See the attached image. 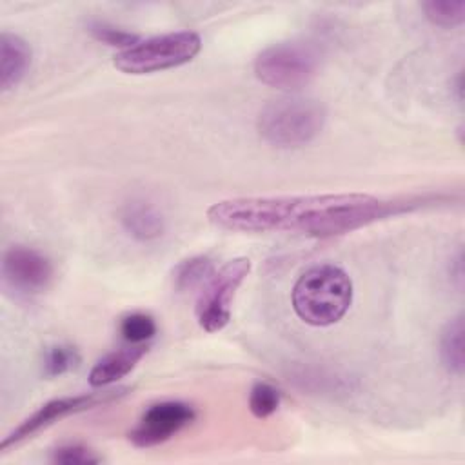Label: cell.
<instances>
[{
    "label": "cell",
    "instance_id": "21",
    "mask_svg": "<svg viewBox=\"0 0 465 465\" xmlns=\"http://www.w3.org/2000/svg\"><path fill=\"white\" fill-rule=\"evenodd\" d=\"M452 265H454V269L450 267V276L456 280V287L461 289V283H463V256H461V251H458V256L452 262Z\"/></svg>",
    "mask_w": 465,
    "mask_h": 465
},
{
    "label": "cell",
    "instance_id": "15",
    "mask_svg": "<svg viewBox=\"0 0 465 465\" xmlns=\"http://www.w3.org/2000/svg\"><path fill=\"white\" fill-rule=\"evenodd\" d=\"M425 18L438 27H456L465 20V0H429L421 4Z\"/></svg>",
    "mask_w": 465,
    "mask_h": 465
},
{
    "label": "cell",
    "instance_id": "19",
    "mask_svg": "<svg viewBox=\"0 0 465 465\" xmlns=\"http://www.w3.org/2000/svg\"><path fill=\"white\" fill-rule=\"evenodd\" d=\"M87 31L93 35L94 40H98L105 45H111V47H118L120 51L134 45L140 40L138 35H134L131 31H125V29H120V27H114L107 22H100V20L89 22Z\"/></svg>",
    "mask_w": 465,
    "mask_h": 465
},
{
    "label": "cell",
    "instance_id": "14",
    "mask_svg": "<svg viewBox=\"0 0 465 465\" xmlns=\"http://www.w3.org/2000/svg\"><path fill=\"white\" fill-rule=\"evenodd\" d=\"M214 263L209 256H191L187 260H182L174 271H173V282L176 291L185 292L198 287H203V283L213 276Z\"/></svg>",
    "mask_w": 465,
    "mask_h": 465
},
{
    "label": "cell",
    "instance_id": "8",
    "mask_svg": "<svg viewBox=\"0 0 465 465\" xmlns=\"http://www.w3.org/2000/svg\"><path fill=\"white\" fill-rule=\"evenodd\" d=\"M196 418L193 405L180 400H163L149 405L136 427L129 432L134 447L149 449L165 443L174 434L183 430Z\"/></svg>",
    "mask_w": 465,
    "mask_h": 465
},
{
    "label": "cell",
    "instance_id": "6",
    "mask_svg": "<svg viewBox=\"0 0 465 465\" xmlns=\"http://www.w3.org/2000/svg\"><path fill=\"white\" fill-rule=\"evenodd\" d=\"M249 272L251 260L238 256L225 262L203 283L196 300V320L203 331L218 332L229 323L232 300Z\"/></svg>",
    "mask_w": 465,
    "mask_h": 465
},
{
    "label": "cell",
    "instance_id": "9",
    "mask_svg": "<svg viewBox=\"0 0 465 465\" xmlns=\"http://www.w3.org/2000/svg\"><path fill=\"white\" fill-rule=\"evenodd\" d=\"M51 278V260L35 247L11 245L2 256L4 285L20 296L42 292L49 285Z\"/></svg>",
    "mask_w": 465,
    "mask_h": 465
},
{
    "label": "cell",
    "instance_id": "2",
    "mask_svg": "<svg viewBox=\"0 0 465 465\" xmlns=\"http://www.w3.org/2000/svg\"><path fill=\"white\" fill-rule=\"evenodd\" d=\"M291 302L296 316L312 327L338 323L352 303V282L334 263H318L303 271L292 285Z\"/></svg>",
    "mask_w": 465,
    "mask_h": 465
},
{
    "label": "cell",
    "instance_id": "4",
    "mask_svg": "<svg viewBox=\"0 0 465 465\" xmlns=\"http://www.w3.org/2000/svg\"><path fill=\"white\" fill-rule=\"evenodd\" d=\"M202 49V36L194 31H174L138 40L114 54V67L125 74H147L180 67Z\"/></svg>",
    "mask_w": 465,
    "mask_h": 465
},
{
    "label": "cell",
    "instance_id": "17",
    "mask_svg": "<svg viewBox=\"0 0 465 465\" xmlns=\"http://www.w3.org/2000/svg\"><path fill=\"white\" fill-rule=\"evenodd\" d=\"M80 363L78 351L71 345H53L44 354V374L47 378H58L73 371Z\"/></svg>",
    "mask_w": 465,
    "mask_h": 465
},
{
    "label": "cell",
    "instance_id": "20",
    "mask_svg": "<svg viewBox=\"0 0 465 465\" xmlns=\"http://www.w3.org/2000/svg\"><path fill=\"white\" fill-rule=\"evenodd\" d=\"M51 461L58 465H94L102 461V456L82 443H64L53 449Z\"/></svg>",
    "mask_w": 465,
    "mask_h": 465
},
{
    "label": "cell",
    "instance_id": "3",
    "mask_svg": "<svg viewBox=\"0 0 465 465\" xmlns=\"http://www.w3.org/2000/svg\"><path fill=\"white\" fill-rule=\"evenodd\" d=\"M325 107L305 96L269 102L258 114V133L272 147L294 149L311 143L325 125Z\"/></svg>",
    "mask_w": 465,
    "mask_h": 465
},
{
    "label": "cell",
    "instance_id": "13",
    "mask_svg": "<svg viewBox=\"0 0 465 465\" xmlns=\"http://www.w3.org/2000/svg\"><path fill=\"white\" fill-rule=\"evenodd\" d=\"M440 360L447 372L463 374V314L450 318L440 332Z\"/></svg>",
    "mask_w": 465,
    "mask_h": 465
},
{
    "label": "cell",
    "instance_id": "10",
    "mask_svg": "<svg viewBox=\"0 0 465 465\" xmlns=\"http://www.w3.org/2000/svg\"><path fill=\"white\" fill-rule=\"evenodd\" d=\"M147 351H149L147 343H140V345L127 343L125 347L107 352L89 371V385L105 389L116 383L138 365V361L147 354Z\"/></svg>",
    "mask_w": 465,
    "mask_h": 465
},
{
    "label": "cell",
    "instance_id": "1",
    "mask_svg": "<svg viewBox=\"0 0 465 465\" xmlns=\"http://www.w3.org/2000/svg\"><path fill=\"white\" fill-rule=\"evenodd\" d=\"M418 202H394L363 193L243 196L213 203L207 218L220 229L238 232H296L331 238L409 211Z\"/></svg>",
    "mask_w": 465,
    "mask_h": 465
},
{
    "label": "cell",
    "instance_id": "16",
    "mask_svg": "<svg viewBox=\"0 0 465 465\" xmlns=\"http://www.w3.org/2000/svg\"><path fill=\"white\" fill-rule=\"evenodd\" d=\"M120 334L127 343H147L156 334V322L145 312H131L120 320Z\"/></svg>",
    "mask_w": 465,
    "mask_h": 465
},
{
    "label": "cell",
    "instance_id": "11",
    "mask_svg": "<svg viewBox=\"0 0 465 465\" xmlns=\"http://www.w3.org/2000/svg\"><path fill=\"white\" fill-rule=\"evenodd\" d=\"M33 60V51L27 40L11 31L0 35V87L2 91L15 89L27 74Z\"/></svg>",
    "mask_w": 465,
    "mask_h": 465
},
{
    "label": "cell",
    "instance_id": "18",
    "mask_svg": "<svg viewBox=\"0 0 465 465\" xmlns=\"http://www.w3.org/2000/svg\"><path fill=\"white\" fill-rule=\"evenodd\" d=\"M280 400L282 394L274 385L267 381H256L249 392V409L256 418L263 420L278 411Z\"/></svg>",
    "mask_w": 465,
    "mask_h": 465
},
{
    "label": "cell",
    "instance_id": "12",
    "mask_svg": "<svg viewBox=\"0 0 465 465\" xmlns=\"http://www.w3.org/2000/svg\"><path fill=\"white\" fill-rule=\"evenodd\" d=\"M120 223L138 242H153L165 231L162 211L147 200H131L120 211Z\"/></svg>",
    "mask_w": 465,
    "mask_h": 465
},
{
    "label": "cell",
    "instance_id": "7",
    "mask_svg": "<svg viewBox=\"0 0 465 465\" xmlns=\"http://www.w3.org/2000/svg\"><path fill=\"white\" fill-rule=\"evenodd\" d=\"M129 392L127 387H118V389H105L100 392H85V394H76V396H62L49 400L47 403L40 405L31 416H27L18 427H15L0 443V452H7L11 447H16L24 443L25 440L33 438L40 430L51 427L58 420H64L71 414H78L111 401H116L124 398Z\"/></svg>",
    "mask_w": 465,
    "mask_h": 465
},
{
    "label": "cell",
    "instance_id": "5",
    "mask_svg": "<svg viewBox=\"0 0 465 465\" xmlns=\"http://www.w3.org/2000/svg\"><path fill=\"white\" fill-rule=\"evenodd\" d=\"M320 67L318 51L305 42H280L254 58L256 78L274 89H298L309 84Z\"/></svg>",
    "mask_w": 465,
    "mask_h": 465
}]
</instances>
